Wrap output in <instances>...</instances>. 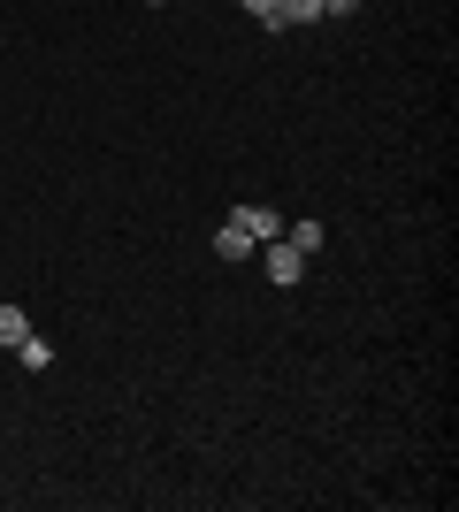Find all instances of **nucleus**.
<instances>
[{
    "instance_id": "nucleus-1",
    "label": "nucleus",
    "mask_w": 459,
    "mask_h": 512,
    "mask_svg": "<svg viewBox=\"0 0 459 512\" xmlns=\"http://www.w3.org/2000/svg\"><path fill=\"white\" fill-rule=\"evenodd\" d=\"M261 260H268V283H284V291L306 276V253L291 245V237H268V245H261Z\"/></svg>"
},
{
    "instance_id": "nucleus-2",
    "label": "nucleus",
    "mask_w": 459,
    "mask_h": 512,
    "mask_svg": "<svg viewBox=\"0 0 459 512\" xmlns=\"http://www.w3.org/2000/svg\"><path fill=\"white\" fill-rule=\"evenodd\" d=\"M230 222H238L253 245H268V237H284V214L276 207H230Z\"/></svg>"
},
{
    "instance_id": "nucleus-3",
    "label": "nucleus",
    "mask_w": 459,
    "mask_h": 512,
    "mask_svg": "<svg viewBox=\"0 0 459 512\" xmlns=\"http://www.w3.org/2000/svg\"><path fill=\"white\" fill-rule=\"evenodd\" d=\"M215 253H222V260H245V253H261V245H253L238 222H222V230H215Z\"/></svg>"
},
{
    "instance_id": "nucleus-4",
    "label": "nucleus",
    "mask_w": 459,
    "mask_h": 512,
    "mask_svg": "<svg viewBox=\"0 0 459 512\" xmlns=\"http://www.w3.org/2000/svg\"><path fill=\"white\" fill-rule=\"evenodd\" d=\"M16 360H23V367H31V375H46V367H54V344H46V337H39V329H31V337H23V344H16Z\"/></svg>"
},
{
    "instance_id": "nucleus-5",
    "label": "nucleus",
    "mask_w": 459,
    "mask_h": 512,
    "mask_svg": "<svg viewBox=\"0 0 459 512\" xmlns=\"http://www.w3.org/2000/svg\"><path fill=\"white\" fill-rule=\"evenodd\" d=\"M238 8L261 23V31H291V23H284V0H238Z\"/></svg>"
},
{
    "instance_id": "nucleus-6",
    "label": "nucleus",
    "mask_w": 459,
    "mask_h": 512,
    "mask_svg": "<svg viewBox=\"0 0 459 512\" xmlns=\"http://www.w3.org/2000/svg\"><path fill=\"white\" fill-rule=\"evenodd\" d=\"M23 337H31V314H23V306H0V344H8V352H16Z\"/></svg>"
},
{
    "instance_id": "nucleus-7",
    "label": "nucleus",
    "mask_w": 459,
    "mask_h": 512,
    "mask_svg": "<svg viewBox=\"0 0 459 512\" xmlns=\"http://www.w3.org/2000/svg\"><path fill=\"white\" fill-rule=\"evenodd\" d=\"M284 237H291V245H299V253H322V222H291Z\"/></svg>"
},
{
    "instance_id": "nucleus-8",
    "label": "nucleus",
    "mask_w": 459,
    "mask_h": 512,
    "mask_svg": "<svg viewBox=\"0 0 459 512\" xmlns=\"http://www.w3.org/2000/svg\"><path fill=\"white\" fill-rule=\"evenodd\" d=\"M322 16V0H284V23H314Z\"/></svg>"
},
{
    "instance_id": "nucleus-9",
    "label": "nucleus",
    "mask_w": 459,
    "mask_h": 512,
    "mask_svg": "<svg viewBox=\"0 0 459 512\" xmlns=\"http://www.w3.org/2000/svg\"><path fill=\"white\" fill-rule=\"evenodd\" d=\"M352 8H360V0H322V16H352Z\"/></svg>"
},
{
    "instance_id": "nucleus-10",
    "label": "nucleus",
    "mask_w": 459,
    "mask_h": 512,
    "mask_svg": "<svg viewBox=\"0 0 459 512\" xmlns=\"http://www.w3.org/2000/svg\"><path fill=\"white\" fill-rule=\"evenodd\" d=\"M146 8H161V0H146Z\"/></svg>"
}]
</instances>
